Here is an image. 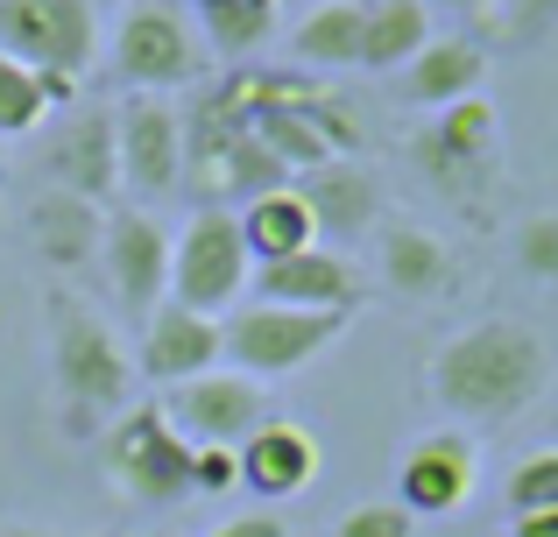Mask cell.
Returning <instances> with one entry per match:
<instances>
[{
    "label": "cell",
    "mask_w": 558,
    "mask_h": 537,
    "mask_svg": "<svg viewBox=\"0 0 558 537\" xmlns=\"http://www.w3.org/2000/svg\"><path fill=\"white\" fill-rule=\"evenodd\" d=\"M551 382V346L523 318H481L432 354V403L460 425H509Z\"/></svg>",
    "instance_id": "cell-1"
},
{
    "label": "cell",
    "mask_w": 558,
    "mask_h": 537,
    "mask_svg": "<svg viewBox=\"0 0 558 537\" xmlns=\"http://www.w3.org/2000/svg\"><path fill=\"white\" fill-rule=\"evenodd\" d=\"M50 382L64 396V431H93V417L121 411L135 389V361L107 332V318H93L78 297H50Z\"/></svg>",
    "instance_id": "cell-2"
},
{
    "label": "cell",
    "mask_w": 558,
    "mask_h": 537,
    "mask_svg": "<svg viewBox=\"0 0 558 537\" xmlns=\"http://www.w3.org/2000/svg\"><path fill=\"white\" fill-rule=\"evenodd\" d=\"M354 326L347 312H290V304H247V312H233L227 326H219V340H227V368L247 375V382H283V375L312 368L318 354H326L340 332Z\"/></svg>",
    "instance_id": "cell-3"
},
{
    "label": "cell",
    "mask_w": 558,
    "mask_h": 537,
    "mask_svg": "<svg viewBox=\"0 0 558 537\" xmlns=\"http://www.w3.org/2000/svg\"><path fill=\"white\" fill-rule=\"evenodd\" d=\"M247 283H255V255L241 241V220L227 206H198L184 220V234H170V304L213 318L227 304H241Z\"/></svg>",
    "instance_id": "cell-4"
},
{
    "label": "cell",
    "mask_w": 558,
    "mask_h": 537,
    "mask_svg": "<svg viewBox=\"0 0 558 537\" xmlns=\"http://www.w3.org/2000/svg\"><path fill=\"white\" fill-rule=\"evenodd\" d=\"M0 50L28 71L85 78L99 57V8L93 0H0Z\"/></svg>",
    "instance_id": "cell-5"
},
{
    "label": "cell",
    "mask_w": 558,
    "mask_h": 537,
    "mask_svg": "<svg viewBox=\"0 0 558 537\" xmlns=\"http://www.w3.org/2000/svg\"><path fill=\"white\" fill-rule=\"evenodd\" d=\"M99 460H107V474L135 502H184L191 496V446L170 431V417L156 403H135V411L113 417Z\"/></svg>",
    "instance_id": "cell-6"
},
{
    "label": "cell",
    "mask_w": 558,
    "mask_h": 537,
    "mask_svg": "<svg viewBox=\"0 0 558 537\" xmlns=\"http://www.w3.org/2000/svg\"><path fill=\"white\" fill-rule=\"evenodd\" d=\"M113 71H121L135 93L191 85L205 71L198 28H191L184 8H170V0H128L121 28H113Z\"/></svg>",
    "instance_id": "cell-7"
},
{
    "label": "cell",
    "mask_w": 558,
    "mask_h": 537,
    "mask_svg": "<svg viewBox=\"0 0 558 537\" xmlns=\"http://www.w3.org/2000/svg\"><path fill=\"white\" fill-rule=\"evenodd\" d=\"M156 411L170 417V431H178L184 446H241L247 431H262L276 417V403H269V389L247 382V375L205 368V375H191V382L163 389Z\"/></svg>",
    "instance_id": "cell-8"
},
{
    "label": "cell",
    "mask_w": 558,
    "mask_h": 537,
    "mask_svg": "<svg viewBox=\"0 0 558 537\" xmlns=\"http://www.w3.org/2000/svg\"><path fill=\"white\" fill-rule=\"evenodd\" d=\"M410 156H417L424 178L446 184V192H481L495 156H502V113L474 93V99H460V107L432 113V121L410 135Z\"/></svg>",
    "instance_id": "cell-9"
},
{
    "label": "cell",
    "mask_w": 558,
    "mask_h": 537,
    "mask_svg": "<svg viewBox=\"0 0 558 537\" xmlns=\"http://www.w3.org/2000/svg\"><path fill=\"white\" fill-rule=\"evenodd\" d=\"M113 135H121V192L163 198L184 178V113L163 93H128L113 107Z\"/></svg>",
    "instance_id": "cell-10"
},
{
    "label": "cell",
    "mask_w": 558,
    "mask_h": 537,
    "mask_svg": "<svg viewBox=\"0 0 558 537\" xmlns=\"http://www.w3.org/2000/svg\"><path fill=\"white\" fill-rule=\"evenodd\" d=\"M107 283L121 297V312H156L170 297V227L149 206L107 212V241H99Z\"/></svg>",
    "instance_id": "cell-11"
},
{
    "label": "cell",
    "mask_w": 558,
    "mask_h": 537,
    "mask_svg": "<svg viewBox=\"0 0 558 537\" xmlns=\"http://www.w3.org/2000/svg\"><path fill=\"white\" fill-rule=\"evenodd\" d=\"M481 488V446L466 431H424L396 467V502L410 516H460Z\"/></svg>",
    "instance_id": "cell-12"
},
{
    "label": "cell",
    "mask_w": 558,
    "mask_h": 537,
    "mask_svg": "<svg viewBox=\"0 0 558 537\" xmlns=\"http://www.w3.org/2000/svg\"><path fill=\"white\" fill-rule=\"evenodd\" d=\"M368 297V276H361L354 255L340 248H304L283 255V263H262L255 269V304H290V312H361Z\"/></svg>",
    "instance_id": "cell-13"
},
{
    "label": "cell",
    "mask_w": 558,
    "mask_h": 537,
    "mask_svg": "<svg viewBox=\"0 0 558 537\" xmlns=\"http://www.w3.org/2000/svg\"><path fill=\"white\" fill-rule=\"evenodd\" d=\"M50 192L71 198H113L121 192V135H113V107H71L64 127L50 135Z\"/></svg>",
    "instance_id": "cell-14"
},
{
    "label": "cell",
    "mask_w": 558,
    "mask_h": 537,
    "mask_svg": "<svg viewBox=\"0 0 558 537\" xmlns=\"http://www.w3.org/2000/svg\"><path fill=\"white\" fill-rule=\"evenodd\" d=\"M233 460H241V488L262 496V510L298 502L304 488L318 481V439L304 425H290V417H269L262 431H247V439L233 446Z\"/></svg>",
    "instance_id": "cell-15"
},
{
    "label": "cell",
    "mask_w": 558,
    "mask_h": 537,
    "mask_svg": "<svg viewBox=\"0 0 558 537\" xmlns=\"http://www.w3.org/2000/svg\"><path fill=\"white\" fill-rule=\"evenodd\" d=\"M219 354H227V340H219V318L184 312V304L163 297V304L149 312V332H142V361H135V368L149 375V382L178 389V382H191V375L219 368Z\"/></svg>",
    "instance_id": "cell-16"
},
{
    "label": "cell",
    "mask_w": 558,
    "mask_h": 537,
    "mask_svg": "<svg viewBox=\"0 0 558 537\" xmlns=\"http://www.w3.org/2000/svg\"><path fill=\"white\" fill-rule=\"evenodd\" d=\"M381 283L410 304H438L460 290V263H452L446 234H432L417 220H396V227H381Z\"/></svg>",
    "instance_id": "cell-17"
},
{
    "label": "cell",
    "mask_w": 558,
    "mask_h": 537,
    "mask_svg": "<svg viewBox=\"0 0 558 537\" xmlns=\"http://www.w3.org/2000/svg\"><path fill=\"white\" fill-rule=\"evenodd\" d=\"M481 78H488V50H481V42L432 36L403 64V85H396V93H403L410 107H424V113H446V107H460V99H474Z\"/></svg>",
    "instance_id": "cell-18"
},
{
    "label": "cell",
    "mask_w": 558,
    "mask_h": 537,
    "mask_svg": "<svg viewBox=\"0 0 558 537\" xmlns=\"http://www.w3.org/2000/svg\"><path fill=\"white\" fill-rule=\"evenodd\" d=\"M28 241H36L43 263L85 269V263L99 255V241H107V206H93V198H71V192H43L36 206H28Z\"/></svg>",
    "instance_id": "cell-19"
},
{
    "label": "cell",
    "mask_w": 558,
    "mask_h": 537,
    "mask_svg": "<svg viewBox=\"0 0 558 537\" xmlns=\"http://www.w3.org/2000/svg\"><path fill=\"white\" fill-rule=\"evenodd\" d=\"M233 220H241V241H247V255H255V269L262 263H283V255L318 248V220H312V206H304L298 184H276V192L247 198Z\"/></svg>",
    "instance_id": "cell-20"
},
{
    "label": "cell",
    "mask_w": 558,
    "mask_h": 537,
    "mask_svg": "<svg viewBox=\"0 0 558 537\" xmlns=\"http://www.w3.org/2000/svg\"><path fill=\"white\" fill-rule=\"evenodd\" d=\"M298 192H304V206H312L318 234H332V241H354V234L375 227V184H368V170H354V163H318Z\"/></svg>",
    "instance_id": "cell-21"
},
{
    "label": "cell",
    "mask_w": 558,
    "mask_h": 537,
    "mask_svg": "<svg viewBox=\"0 0 558 537\" xmlns=\"http://www.w3.org/2000/svg\"><path fill=\"white\" fill-rule=\"evenodd\" d=\"M361 28H368V0H318L290 28V57L312 71H347V64H361Z\"/></svg>",
    "instance_id": "cell-22"
},
{
    "label": "cell",
    "mask_w": 558,
    "mask_h": 537,
    "mask_svg": "<svg viewBox=\"0 0 558 537\" xmlns=\"http://www.w3.org/2000/svg\"><path fill=\"white\" fill-rule=\"evenodd\" d=\"M424 42H432V0H368V28H361L368 71H403Z\"/></svg>",
    "instance_id": "cell-23"
},
{
    "label": "cell",
    "mask_w": 558,
    "mask_h": 537,
    "mask_svg": "<svg viewBox=\"0 0 558 537\" xmlns=\"http://www.w3.org/2000/svg\"><path fill=\"white\" fill-rule=\"evenodd\" d=\"M205 14V42H213V57H247L255 42L276 36V14H283V0H213Z\"/></svg>",
    "instance_id": "cell-24"
},
{
    "label": "cell",
    "mask_w": 558,
    "mask_h": 537,
    "mask_svg": "<svg viewBox=\"0 0 558 537\" xmlns=\"http://www.w3.org/2000/svg\"><path fill=\"white\" fill-rule=\"evenodd\" d=\"M43 78L22 64V57H8L0 50V142H14V135H28V127L43 121Z\"/></svg>",
    "instance_id": "cell-25"
},
{
    "label": "cell",
    "mask_w": 558,
    "mask_h": 537,
    "mask_svg": "<svg viewBox=\"0 0 558 537\" xmlns=\"http://www.w3.org/2000/svg\"><path fill=\"white\" fill-rule=\"evenodd\" d=\"M502 496H509V516L558 510V446H537V453H523L517 467H509Z\"/></svg>",
    "instance_id": "cell-26"
},
{
    "label": "cell",
    "mask_w": 558,
    "mask_h": 537,
    "mask_svg": "<svg viewBox=\"0 0 558 537\" xmlns=\"http://www.w3.org/2000/svg\"><path fill=\"white\" fill-rule=\"evenodd\" d=\"M517 269L531 283H558V212H537L517 227Z\"/></svg>",
    "instance_id": "cell-27"
},
{
    "label": "cell",
    "mask_w": 558,
    "mask_h": 537,
    "mask_svg": "<svg viewBox=\"0 0 558 537\" xmlns=\"http://www.w3.org/2000/svg\"><path fill=\"white\" fill-rule=\"evenodd\" d=\"M332 537H417V516L403 502H354V510L332 524Z\"/></svg>",
    "instance_id": "cell-28"
},
{
    "label": "cell",
    "mask_w": 558,
    "mask_h": 537,
    "mask_svg": "<svg viewBox=\"0 0 558 537\" xmlns=\"http://www.w3.org/2000/svg\"><path fill=\"white\" fill-rule=\"evenodd\" d=\"M227 488H241L233 446H191V496H227Z\"/></svg>",
    "instance_id": "cell-29"
},
{
    "label": "cell",
    "mask_w": 558,
    "mask_h": 537,
    "mask_svg": "<svg viewBox=\"0 0 558 537\" xmlns=\"http://www.w3.org/2000/svg\"><path fill=\"white\" fill-rule=\"evenodd\" d=\"M213 537H290V524L276 510H247V516H227Z\"/></svg>",
    "instance_id": "cell-30"
},
{
    "label": "cell",
    "mask_w": 558,
    "mask_h": 537,
    "mask_svg": "<svg viewBox=\"0 0 558 537\" xmlns=\"http://www.w3.org/2000/svg\"><path fill=\"white\" fill-rule=\"evenodd\" d=\"M558 0H517V36H537V28H551Z\"/></svg>",
    "instance_id": "cell-31"
},
{
    "label": "cell",
    "mask_w": 558,
    "mask_h": 537,
    "mask_svg": "<svg viewBox=\"0 0 558 537\" xmlns=\"http://www.w3.org/2000/svg\"><path fill=\"white\" fill-rule=\"evenodd\" d=\"M509 537H558V510H537V516H517Z\"/></svg>",
    "instance_id": "cell-32"
},
{
    "label": "cell",
    "mask_w": 558,
    "mask_h": 537,
    "mask_svg": "<svg viewBox=\"0 0 558 537\" xmlns=\"http://www.w3.org/2000/svg\"><path fill=\"white\" fill-rule=\"evenodd\" d=\"M438 8H452V14H495L502 0H438Z\"/></svg>",
    "instance_id": "cell-33"
},
{
    "label": "cell",
    "mask_w": 558,
    "mask_h": 537,
    "mask_svg": "<svg viewBox=\"0 0 558 537\" xmlns=\"http://www.w3.org/2000/svg\"><path fill=\"white\" fill-rule=\"evenodd\" d=\"M0 537H57V530H43V524H0Z\"/></svg>",
    "instance_id": "cell-34"
},
{
    "label": "cell",
    "mask_w": 558,
    "mask_h": 537,
    "mask_svg": "<svg viewBox=\"0 0 558 537\" xmlns=\"http://www.w3.org/2000/svg\"><path fill=\"white\" fill-rule=\"evenodd\" d=\"M0 227H8V192H0Z\"/></svg>",
    "instance_id": "cell-35"
},
{
    "label": "cell",
    "mask_w": 558,
    "mask_h": 537,
    "mask_svg": "<svg viewBox=\"0 0 558 537\" xmlns=\"http://www.w3.org/2000/svg\"><path fill=\"white\" fill-rule=\"evenodd\" d=\"M135 537H163V530H135Z\"/></svg>",
    "instance_id": "cell-36"
},
{
    "label": "cell",
    "mask_w": 558,
    "mask_h": 537,
    "mask_svg": "<svg viewBox=\"0 0 558 537\" xmlns=\"http://www.w3.org/2000/svg\"><path fill=\"white\" fill-rule=\"evenodd\" d=\"M0 163H8V142H0Z\"/></svg>",
    "instance_id": "cell-37"
},
{
    "label": "cell",
    "mask_w": 558,
    "mask_h": 537,
    "mask_svg": "<svg viewBox=\"0 0 558 537\" xmlns=\"http://www.w3.org/2000/svg\"><path fill=\"white\" fill-rule=\"evenodd\" d=\"M191 8H213V0H191Z\"/></svg>",
    "instance_id": "cell-38"
}]
</instances>
